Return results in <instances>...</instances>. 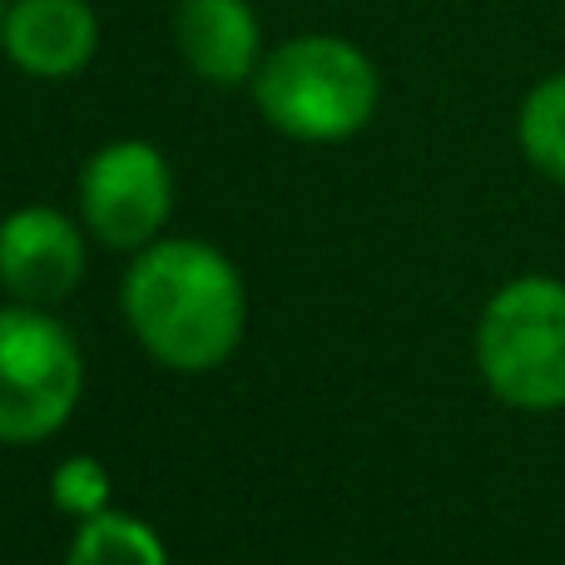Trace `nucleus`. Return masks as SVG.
<instances>
[{
    "label": "nucleus",
    "mask_w": 565,
    "mask_h": 565,
    "mask_svg": "<svg viewBox=\"0 0 565 565\" xmlns=\"http://www.w3.org/2000/svg\"><path fill=\"white\" fill-rule=\"evenodd\" d=\"M125 318L164 367H218L244 338V278L214 244H149L125 274Z\"/></svg>",
    "instance_id": "1"
},
{
    "label": "nucleus",
    "mask_w": 565,
    "mask_h": 565,
    "mask_svg": "<svg viewBox=\"0 0 565 565\" xmlns=\"http://www.w3.org/2000/svg\"><path fill=\"white\" fill-rule=\"evenodd\" d=\"M50 497H55V507L65 511V516H99V511H109V471L99 467L95 457H70L55 467V481H50Z\"/></svg>",
    "instance_id": "11"
},
{
    "label": "nucleus",
    "mask_w": 565,
    "mask_h": 565,
    "mask_svg": "<svg viewBox=\"0 0 565 565\" xmlns=\"http://www.w3.org/2000/svg\"><path fill=\"white\" fill-rule=\"evenodd\" d=\"M174 40L184 65L209 85H244L264 65V30L248 0H179Z\"/></svg>",
    "instance_id": "8"
},
{
    "label": "nucleus",
    "mask_w": 565,
    "mask_h": 565,
    "mask_svg": "<svg viewBox=\"0 0 565 565\" xmlns=\"http://www.w3.org/2000/svg\"><path fill=\"white\" fill-rule=\"evenodd\" d=\"M79 274H85V244L60 209L30 204L0 224V288L15 302L50 308L70 298Z\"/></svg>",
    "instance_id": "6"
},
{
    "label": "nucleus",
    "mask_w": 565,
    "mask_h": 565,
    "mask_svg": "<svg viewBox=\"0 0 565 565\" xmlns=\"http://www.w3.org/2000/svg\"><path fill=\"white\" fill-rule=\"evenodd\" d=\"M65 565H169V556L154 526L125 511H99L70 541Z\"/></svg>",
    "instance_id": "9"
},
{
    "label": "nucleus",
    "mask_w": 565,
    "mask_h": 565,
    "mask_svg": "<svg viewBox=\"0 0 565 565\" xmlns=\"http://www.w3.org/2000/svg\"><path fill=\"white\" fill-rule=\"evenodd\" d=\"M6 10H10V6H6V0H0V25H6Z\"/></svg>",
    "instance_id": "12"
},
{
    "label": "nucleus",
    "mask_w": 565,
    "mask_h": 565,
    "mask_svg": "<svg viewBox=\"0 0 565 565\" xmlns=\"http://www.w3.org/2000/svg\"><path fill=\"white\" fill-rule=\"evenodd\" d=\"M10 65L35 79H70L95 60L99 20L89 0H15L0 25Z\"/></svg>",
    "instance_id": "7"
},
{
    "label": "nucleus",
    "mask_w": 565,
    "mask_h": 565,
    "mask_svg": "<svg viewBox=\"0 0 565 565\" xmlns=\"http://www.w3.org/2000/svg\"><path fill=\"white\" fill-rule=\"evenodd\" d=\"M79 209L99 244L145 248L174 209V174L145 139H115L79 174Z\"/></svg>",
    "instance_id": "5"
},
{
    "label": "nucleus",
    "mask_w": 565,
    "mask_h": 565,
    "mask_svg": "<svg viewBox=\"0 0 565 565\" xmlns=\"http://www.w3.org/2000/svg\"><path fill=\"white\" fill-rule=\"evenodd\" d=\"M382 99V75L342 35H292L268 50L254 75V105L278 135L338 145L358 135Z\"/></svg>",
    "instance_id": "2"
},
{
    "label": "nucleus",
    "mask_w": 565,
    "mask_h": 565,
    "mask_svg": "<svg viewBox=\"0 0 565 565\" xmlns=\"http://www.w3.org/2000/svg\"><path fill=\"white\" fill-rule=\"evenodd\" d=\"M516 139H521V154H526L541 174L565 184V70L561 75H546L521 99Z\"/></svg>",
    "instance_id": "10"
},
{
    "label": "nucleus",
    "mask_w": 565,
    "mask_h": 565,
    "mask_svg": "<svg viewBox=\"0 0 565 565\" xmlns=\"http://www.w3.org/2000/svg\"><path fill=\"white\" fill-rule=\"evenodd\" d=\"M85 362L45 308H0V441H45L70 422Z\"/></svg>",
    "instance_id": "4"
},
{
    "label": "nucleus",
    "mask_w": 565,
    "mask_h": 565,
    "mask_svg": "<svg viewBox=\"0 0 565 565\" xmlns=\"http://www.w3.org/2000/svg\"><path fill=\"white\" fill-rule=\"evenodd\" d=\"M477 367L507 407H565V282H507L477 322Z\"/></svg>",
    "instance_id": "3"
}]
</instances>
